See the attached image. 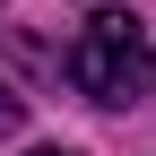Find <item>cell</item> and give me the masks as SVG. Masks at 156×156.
Wrapping results in <instances>:
<instances>
[{
	"label": "cell",
	"instance_id": "6da1fadb",
	"mask_svg": "<svg viewBox=\"0 0 156 156\" xmlns=\"http://www.w3.org/2000/svg\"><path fill=\"white\" fill-rule=\"evenodd\" d=\"M61 69H69V87L87 95V104H130V95L147 87V26H139V17H122V9L87 17Z\"/></svg>",
	"mask_w": 156,
	"mask_h": 156
},
{
	"label": "cell",
	"instance_id": "7a4b0ae2",
	"mask_svg": "<svg viewBox=\"0 0 156 156\" xmlns=\"http://www.w3.org/2000/svg\"><path fill=\"white\" fill-rule=\"evenodd\" d=\"M17 130H26V95L0 78V139H17Z\"/></svg>",
	"mask_w": 156,
	"mask_h": 156
},
{
	"label": "cell",
	"instance_id": "277c9868",
	"mask_svg": "<svg viewBox=\"0 0 156 156\" xmlns=\"http://www.w3.org/2000/svg\"><path fill=\"white\" fill-rule=\"evenodd\" d=\"M95 9H104V0H95Z\"/></svg>",
	"mask_w": 156,
	"mask_h": 156
},
{
	"label": "cell",
	"instance_id": "3957f363",
	"mask_svg": "<svg viewBox=\"0 0 156 156\" xmlns=\"http://www.w3.org/2000/svg\"><path fill=\"white\" fill-rule=\"evenodd\" d=\"M35 156H78V147H35Z\"/></svg>",
	"mask_w": 156,
	"mask_h": 156
}]
</instances>
